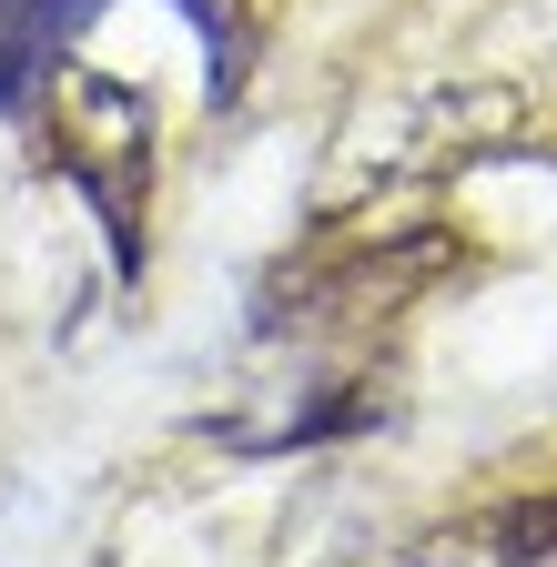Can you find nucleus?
Here are the masks:
<instances>
[{"label":"nucleus","instance_id":"f257e3e1","mask_svg":"<svg viewBox=\"0 0 557 567\" xmlns=\"http://www.w3.org/2000/svg\"><path fill=\"white\" fill-rule=\"evenodd\" d=\"M51 163L72 173L102 224L122 234V264H132V234H143V193H153V102L102 82V71H72L51 102Z\"/></svg>","mask_w":557,"mask_h":567},{"label":"nucleus","instance_id":"f03ea898","mask_svg":"<svg viewBox=\"0 0 557 567\" xmlns=\"http://www.w3.org/2000/svg\"><path fill=\"white\" fill-rule=\"evenodd\" d=\"M557 557V496H507L415 537V567H547Z\"/></svg>","mask_w":557,"mask_h":567}]
</instances>
